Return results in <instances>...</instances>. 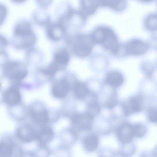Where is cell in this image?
<instances>
[{"mask_svg": "<svg viewBox=\"0 0 157 157\" xmlns=\"http://www.w3.org/2000/svg\"><path fill=\"white\" fill-rule=\"evenodd\" d=\"M90 35L94 44L101 45L117 56L121 43L111 28L105 25L98 26L94 28Z\"/></svg>", "mask_w": 157, "mask_h": 157, "instance_id": "obj_1", "label": "cell"}, {"mask_svg": "<svg viewBox=\"0 0 157 157\" xmlns=\"http://www.w3.org/2000/svg\"><path fill=\"white\" fill-rule=\"evenodd\" d=\"M12 42L18 49L30 48L35 43L36 37L31 23L25 20L18 21L13 29Z\"/></svg>", "mask_w": 157, "mask_h": 157, "instance_id": "obj_2", "label": "cell"}, {"mask_svg": "<svg viewBox=\"0 0 157 157\" xmlns=\"http://www.w3.org/2000/svg\"><path fill=\"white\" fill-rule=\"evenodd\" d=\"M66 42L72 53L80 58L89 56L94 44L90 34L82 33L68 36L66 39Z\"/></svg>", "mask_w": 157, "mask_h": 157, "instance_id": "obj_3", "label": "cell"}, {"mask_svg": "<svg viewBox=\"0 0 157 157\" xmlns=\"http://www.w3.org/2000/svg\"><path fill=\"white\" fill-rule=\"evenodd\" d=\"M148 48V44L144 41L139 39L133 38L121 44L117 56H140L145 54Z\"/></svg>", "mask_w": 157, "mask_h": 157, "instance_id": "obj_4", "label": "cell"}, {"mask_svg": "<svg viewBox=\"0 0 157 157\" xmlns=\"http://www.w3.org/2000/svg\"><path fill=\"white\" fill-rule=\"evenodd\" d=\"M4 68L6 75L13 79L19 81L25 78L27 71L24 65L19 61H8L4 64Z\"/></svg>", "mask_w": 157, "mask_h": 157, "instance_id": "obj_5", "label": "cell"}, {"mask_svg": "<svg viewBox=\"0 0 157 157\" xmlns=\"http://www.w3.org/2000/svg\"><path fill=\"white\" fill-rule=\"evenodd\" d=\"M115 135L120 145L131 143L135 136L133 125L127 123L121 124L116 129Z\"/></svg>", "mask_w": 157, "mask_h": 157, "instance_id": "obj_6", "label": "cell"}, {"mask_svg": "<svg viewBox=\"0 0 157 157\" xmlns=\"http://www.w3.org/2000/svg\"><path fill=\"white\" fill-rule=\"evenodd\" d=\"M93 119L87 113L74 115L71 118L72 122L74 127L73 129L79 134L81 132L90 130L92 128Z\"/></svg>", "mask_w": 157, "mask_h": 157, "instance_id": "obj_7", "label": "cell"}, {"mask_svg": "<svg viewBox=\"0 0 157 157\" xmlns=\"http://www.w3.org/2000/svg\"><path fill=\"white\" fill-rule=\"evenodd\" d=\"M100 136L94 132L88 133L81 136V143L84 151L91 153L97 150L100 145Z\"/></svg>", "mask_w": 157, "mask_h": 157, "instance_id": "obj_8", "label": "cell"}, {"mask_svg": "<svg viewBox=\"0 0 157 157\" xmlns=\"http://www.w3.org/2000/svg\"><path fill=\"white\" fill-rule=\"evenodd\" d=\"M67 30L65 27L58 21L50 22L46 29L47 36L53 41H58L62 39L66 34Z\"/></svg>", "mask_w": 157, "mask_h": 157, "instance_id": "obj_9", "label": "cell"}, {"mask_svg": "<svg viewBox=\"0 0 157 157\" xmlns=\"http://www.w3.org/2000/svg\"><path fill=\"white\" fill-rule=\"evenodd\" d=\"M38 132L29 125H24L19 128L16 132V136L20 141L29 143L36 140Z\"/></svg>", "mask_w": 157, "mask_h": 157, "instance_id": "obj_10", "label": "cell"}, {"mask_svg": "<svg viewBox=\"0 0 157 157\" xmlns=\"http://www.w3.org/2000/svg\"><path fill=\"white\" fill-rule=\"evenodd\" d=\"M70 59V54L67 50L64 48H61L57 49L55 52L52 62L59 70L66 67Z\"/></svg>", "mask_w": 157, "mask_h": 157, "instance_id": "obj_11", "label": "cell"}, {"mask_svg": "<svg viewBox=\"0 0 157 157\" xmlns=\"http://www.w3.org/2000/svg\"><path fill=\"white\" fill-rule=\"evenodd\" d=\"M143 99L140 96L136 95L129 99L124 105L125 114L128 115L141 111L142 107Z\"/></svg>", "mask_w": 157, "mask_h": 157, "instance_id": "obj_12", "label": "cell"}, {"mask_svg": "<svg viewBox=\"0 0 157 157\" xmlns=\"http://www.w3.org/2000/svg\"><path fill=\"white\" fill-rule=\"evenodd\" d=\"M99 7L98 0L80 1L79 10L86 18L94 14Z\"/></svg>", "mask_w": 157, "mask_h": 157, "instance_id": "obj_13", "label": "cell"}, {"mask_svg": "<svg viewBox=\"0 0 157 157\" xmlns=\"http://www.w3.org/2000/svg\"><path fill=\"white\" fill-rule=\"evenodd\" d=\"M4 100L7 104L11 106L15 105L20 102L21 96L16 86L10 87L6 91L4 94Z\"/></svg>", "mask_w": 157, "mask_h": 157, "instance_id": "obj_14", "label": "cell"}, {"mask_svg": "<svg viewBox=\"0 0 157 157\" xmlns=\"http://www.w3.org/2000/svg\"><path fill=\"white\" fill-rule=\"evenodd\" d=\"M69 88V84L68 81L63 78L56 83L52 88V93L56 97L61 98L67 95Z\"/></svg>", "mask_w": 157, "mask_h": 157, "instance_id": "obj_15", "label": "cell"}, {"mask_svg": "<svg viewBox=\"0 0 157 157\" xmlns=\"http://www.w3.org/2000/svg\"><path fill=\"white\" fill-rule=\"evenodd\" d=\"M100 7H106L118 12L122 11L125 9L127 2L124 0H98Z\"/></svg>", "mask_w": 157, "mask_h": 157, "instance_id": "obj_16", "label": "cell"}, {"mask_svg": "<svg viewBox=\"0 0 157 157\" xmlns=\"http://www.w3.org/2000/svg\"><path fill=\"white\" fill-rule=\"evenodd\" d=\"M54 136V132L51 128L44 127L38 132L36 140L40 144L44 145L51 141Z\"/></svg>", "mask_w": 157, "mask_h": 157, "instance_id": "obj_17", "label": "cell"}, {"mask_svg": "<svg viewBox=\"0 0 157 157\" xmlns=\"http://www.w3.org/2000/svg\"><path fill=\"white\" fill-rule=\"evenodd\" d=\"M31 114L34 121L38 124H45L48 121V112L45 109L33 110L31 112Z\"/></svg>", "mask_w": 157, "mask_h": 157, "instance_id": "obj_18", "label": "cell"}, {"mask_svg": "<svg viewBox=\"0 0 157 157\" xmlns=\"http://www.w3.org/2000/svg\"><path fill=\"white\" fill-rule=\"evenodd\" d=\"M14 144L10 139L2 140L0 142V157H11L12 156Z\"/></svg>", "mask_w": 157, "mask_h": 157, "instance_id": "obj_19", "label": "cell"}, {"mask_svg": "<svg viewBox=\"0 0 157 157\" xmlns=\"http://www.w3.org/2000/svg\"><path fill=\"white\" fill-rule=\"evenodd\" d=\"M33 15L35 22L40 25H47L50 22L48 13L44 10H36L34 12Z\"/></svg>", "mask_w": 157, "mask_h": 157, "instance_id": "obj_20", "label": "cell"}, {"mask_svg": "<svg viewBox=\"0 0 157 157\" xmlns=\"http://www.w3.org/2000/svg\"><path fill=\"white\" fill-rule=\"evenodd\" d=\"M144 24L145 28L148 31H157V13L147 15L144 20Z\"/></svg>", "mask_w": 157, "mask_h": 157, "instance_id": "obj_21", "label": "cell"}, {"mask_svg": "<svg viewBox=\"0 0 157 157\" xmlns=\"http://www.w3.org/2000/svg\"><path fill=\"white\" fill-rule=\"evenodd\" d=\"M107 80L110 85L115 87L119 86L123 82V78L122 74L118 72H113L110 73L107 77Z\"/></svg>", "mask_w": 157, "mask_h": 157, "instance_id": "obj_22", "label": "cell"}, {"mask_svg": "<svg viewBox=\"0 0 157 157\" xmlns=\"http://www.w3.org/2000/svg\"><path fill=\"white\" fill-rule=\"evenodd\" d=\"M74 92L76 97L82 98L85 97L88 92V89L86 85L81 82H78L74 86Z\"/></svg>", "mask_w": 157, "mask_h": 157, "instance_id": "obj_23", "label": "cell"}, {"mask_svg": "<svg viewBox=\"0 0 157 157\" xmlns=\"http://www.w3.org/2000/svg\"><path fill=\"white\" fill-rule=\"evenodd\" d=\"M117 151L108 147H103L99 149L97 157H117Z\"/></svg>", "mask_w": 157, "mask_h": 157, "instance_id": "obj_24", "label": "cell"}, {"mask_svg": "<svg viewBox=\"0 0 157 157\" xmlns=\"http://www.w3.org/2000/svg\"><path fill=\"white\" fill-rule=\"evenodd\" d=\"M135 136L138 137H143L146 134L147 128L141 124L137 123L133 125Z\"/></svg>", "mask_w": 157, "mask_h": 157, "instance_id": "obj_25", "label": "cell"}, {"mask_svg": "<svg viewBox=\"0 0 157 157\" xmlns=\"http://www.w3.org/2000/svg\"><path fill=\"white\" fill-rule=\"evenodd\" d=\"M99 110L98 104L96 102H92L90 105L86 113L93 118L98 113Z\"/></svg>", "mask_w": 157, "mask_h": 157, "instance_id": "obj_26", "label": "cell"}, {"mask_svg": "<svg viewBox=\"0 0 157 157\" xmlns=\"http://www.w3.org/2000/svg\"><path fill=\"white\" fill-rule=\"evenodd\" d=\"M147 116L150 121L157 123V108H150L148 110Z\"/></svg>", "mask_w": 157, "mask_h": 157, "instance_id": "obj_27", "label": "cell"}, {"mask_svg": "<svg viewBox=\"0 0 157 157\" xmlns=\"http://www.w3.org/2000/svg\"><path fill=\"white\" fill-rule=\"evenodd\" d=\"M1 38V46H2L3 47H4L8 44V42L6 39L3 36L0 35Z\"/></svg>", "mask_w": 157, "mask_h": 157, "instance_id": "obj_28", "label": "cell"}, {"mask_svg": "<svg viewBox=\"0 0 157 157\" xmlns=\"http://www.w3.org/2000/svg\"><path fill=\"white\" fill-rule=\"evenodd\" d=\"M142 157H155L152 153L151 154H143Z\"/></svg>", "mask_w": 157, "mask_h": 157, "instance_id": "obj_29", "label": "cell"}, {"mask_svg": "<svg viewBox=\"0 0 157 157\" xmlns=\"http://www.w3.org/2000/svg\"><path fill=\"white\" fill-rule=\"evenodd\" d=\"M152 153L155 157H157V146Z\"/></svg>", "mask_w": 157, "mask_h": 157, "instance_id": "obj_30", "label": "cell"}, {"mask_svg": "<svg viewBox=\"0 0 157 157\" xmlns=\"http://www.w3.org/2000/svg\"><path fill=\"white\" fill-rule=\"evenodd\" d=\"M117 156L118 157H121V156H119V155H117Z\"/></svg>", "mask_w": 157, "mask_h": 157, "instance_id": "obj_31", "label": "cell"}]
</instances>
